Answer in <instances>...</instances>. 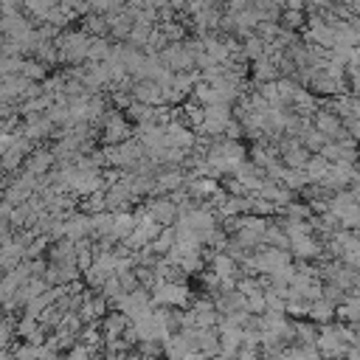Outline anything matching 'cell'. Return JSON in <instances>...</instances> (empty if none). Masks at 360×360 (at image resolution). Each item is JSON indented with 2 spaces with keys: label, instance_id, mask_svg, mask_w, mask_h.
Segmentation results:
<instances>
[{
  "label": "cell",
  "instance_id": "cell-1",
  "mask_svg": "<svg viewBox=\"0 0 360 360\" xmlns=\"http://www.w3.org/2000/svg\"><path fill=\"white\" fill-rule=\"evenodd\" d=\"M189 302V290L180 287V284H158L155 287V295H153V304H161V307H183Z\"/></svg>",
  "mask_w": 360,
  "mask_h": 360
},
{
  "label": "cell",
  "instance_id": "cell-2",
  "mask_svg": "<svg viewBox=\"0 0 360 360\" xmlns=\"http://www.w3.org/2000/svg\"><path fill=\"white\" fill-rule=\"evenodd\" d=\"M307 315H310V321H313L315 326H321V324H333V321H335V304H333V302H326V298L321 295L318 302H310Z\"/></svg>",
  "mask_w": 360,
  "mask_h": 360
},
{
  "label": "cell",
  "instance_id": "cell-3",
  "mask_svg": "<svg viewBox=\"0 0 360 360\" xmlns=\"http://www.w3.org/2000/svg\"><path fill=\"white\" fill-rule=\"evenodd\" d=\"M102 335L104 338H118V335H124V329L130 326V318L124 313H110L102 318Z\"/></svg>",
  "mask_w": 360,
  "mask_h": 360
},
{
  "label": "cell",
  "instance_id": "cell-4",
  "mask_svg": "<svg viewBox=\"0 0 360 360\" xmlns=\"http://www.w3.org/2000/svg\"><path fill=\"white\" fill-rule=\"evenodd\" d=\"M138 346V355H144V357H164V341H138L135 344Z\"/></svg>",
  "mask_w": 360,
  "mask_h": 360
},
{
  "label": "cell",
  "instance_id": "cell-5",
  "mask_svg": "<svg viewBox=\"0 0 360 360\" xmlns=\"http://www.w3.org/2000/svg\"><path fill=\"white\" fill-rule=\"evenodd\" d=\"M96 355V349H87L85 344H76V346H71V352H68V360H90Z\"/></svg>",
  "mask_w": 360,
  "mask_h": 360
},
{
  "label": "cell",
  "instance_id": "cell-6",
  "mask_svg": "<svg viewBox=\"0 0 360 360\" xmlns=\"http://www.w3.org/2000/svg\"><path fill=\"white\" fill-rule=\"evenodd\" d=\"M34 329H37V324H34V318H32V315H25V318L20 321V326H17V333H20L23 338H28V335H32V333H34Z\"/></svg>",
  "mask_w": 360,
  "mask_h": 360
},
{
  "label": "cell",
  "instance_id": "cell-7",
  "mask_svg": "<svg viewBox=\"0 0 360 360\" xmlns=\"http://www.w3.org/2000/svg\"><path fill=\"white\" fill-rule=\"evenodd\" d=\"M341 360H360V346H349L346 357H341Z\"/></svg>",
  "mask_w": 360,
  "mask_h": 360
}]
</instances>
